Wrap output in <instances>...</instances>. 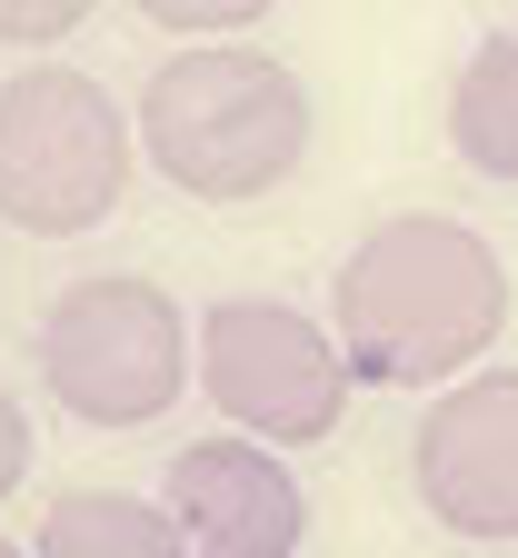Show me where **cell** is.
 Returning <instances> with one entry per match:
<instances>
[{
	"label": "cell",
	"mask_w": 518,
	"mask_h": 558,
	"mask_svg": "<svg viewBox=\"0 0 518 558\" xmlns=\"http://www.w3.org/2000/svg\"><path fill=\"white\" fill-rule=\"evenodd\" d=\"M150 31H180V40H240L250 21H269L279 0H130Z\"/></svg>",
	"instance_id": "30bf717a"
},
{
	"label": "cell",
	"mask_w": 518,
	"mask_h": 558,
	"mask_svg": "<svg viewBox=\"0 0 518 558\" xmlns=\"http://www.w3.org/2000/svg\"><path fill=\"white\" fill-rule=\"evenodd\" d=\"M31 558H190L180 519L140 488H60Z\"/></svg>",
	"instance_id": "ba28073f"
},
{
	"label": "cell",
	"mask_w": 518,
	"mask_h": 558,
	"mask_svg": "<svg viewBox=\"0 0 518 558\" xmlns=\"http://www.w3.org/2000/svg\"><path fill=\"white\" fill-rule=\"evenodd\" d=\"M508 329V269L469 220L399 209L329 279V339L369 389H449Z\"/></svg>",
	"instance_id": "6da1fadb"
},
{
	"label": "cell",
	"mask_w": 518,
	"mask_h": 558,
	"mask_svg": "<svg viewBox=\"0 0 518 558\" xmlns=\"http://www.w3.org/2000/svg\"><path fill=\"white\" fill-rule=\"evenodd\" d=\"M190 379L219 399L240 439H279V449H320L359 389L339 339L289 300H209L190 329Z\"/></svg>",
	"instance_id": "5b68a950"
},
{
	"label": "cell",
	"mask_w": 518,
	"mask_h": 558,
	"mask_svg": "<svg viewBox=\"0 0 518 558\" xmlns=\"http://www.w3.org/2000/svg\"><path fill=\"white\" fill-rule=\"evenodd\" d=\"M40 379L70 418L91 429H150L160 409L190 389V319L160 279L110 269V279H70L40 310Z\"/></svg>",
	"instance_id": "277c9868"
},
{
	"label": "cell",
	"mask_w": 518,
	"mask_h": 558,
	"mask_svg": "<svg viewBox=\"0 0 518 558\" xmlns=\"http://www.w3.org/2000/svg\"><path fill=\"white\" fill-rule=\"evenodd\" d=\"M409 478L449 538H518V369H469L438 389L409 439Z\"/></svg>",
	"instance_id": "8992f818"
},
{
	"label": "cell",
	"mask_w": 518,
	"mask_h": 558,
	"mask_svg": "<svg viewBox=\"0 0 518 558\" xmlns=\"http://www.w3.org/2000/svg\"><path fill=\"white\" fill-rule=\"evenodd\" d=\"M0 558H31V548H11V538H0Z\"/></svg>",
	"instance_id": "4fadbf2b"
},
{
	"label": "cell",
	"mask_w": 518,
	"mask_h": 558,
	"mask_svg": "<svg viewBox=\"0 0 518 558\" xmlns=\"http://www.w3.org/2000/svg\"><path fill=\"white\" fill-rule=\"evenodd\" d=\"M310 81L269 50H240V40H200V50H170L140 90V150L150 170L209 209H240L260 190H279L289 170L310 160Z\"/></svg>",
	"instance_id": "7a4b0ae2"
},
{
	"label": "cell",
	"mask_w": 518,
	"mask_h": 558,
	"mask_svg": "<svg viewBox=\"0 0 518 558\" xmlns=\"http://www.w3.org/2000/svg\"><path fill=\"white\" fill-rule=\"evenodd\" d=\"M21 478H31V418H21L11 389H0V499H11Z\"/></svg>",
	"instance_id": "7c38bea8"
},
{
	"label": "cell",
	"mask_w": 518,
	"mask_h": 558,
	"mask_svg": "<svg viewBox=\"0 0 518 558\" xmlns=\"http://www.w3.org/2000/svg\"><path fill=\"white\" fill-rule=\"evenodd\" d=\"M100 11V0H0V40L11 50H50V40H70Z\"/></svg>",
	"instance_id": "8fae6325"
},
{
	"label": "cell",
	"mask_w": 518,
	"mask_h": 558,
	"mask_svg": "<svg viewBox=\"0 0 518 558\" xmlns=\"http://www.w3.org/2000/svg\"><path fill=\"white\" fill-rule=\"evenodd\" d=\"M449 150L479 180H518V31H489L449 81Z\"/></svg>",
	"instance_id": "9c48e42d"
},
{
	"label": "cell",
	"mask_w": 518,
	"mask_h": 558,
	"mask_svg": "<svg viewBox=\"0 0 518 558\" xmlns=\"http://www.w3.org/2000/svg\"><path fill=\"white\" fill-rule=\"evenodd\" d=\"M180 519V548L190 558H300L310 538V499H300V478H289L279 449L260 439H190L170 459V499Z\"/></svg>",
	"instance_id": "52a82bcc"
},
{
	"label": "cell",
	"mask_w": 518,
	"mask_h": 558,
	"mask_svg": "<svg viewBox=\"0 0 518 558\" xmlns=\"http://www.w3.org/2000/svg\"><path fill=\"white\" fill-rule=\"evenodd\" d=\"M130 190V120L91 70L31 60L0 81V220L21 240H81Z\"/></svg>",
	"instance_id": "3957f363"
}]
</instances>
